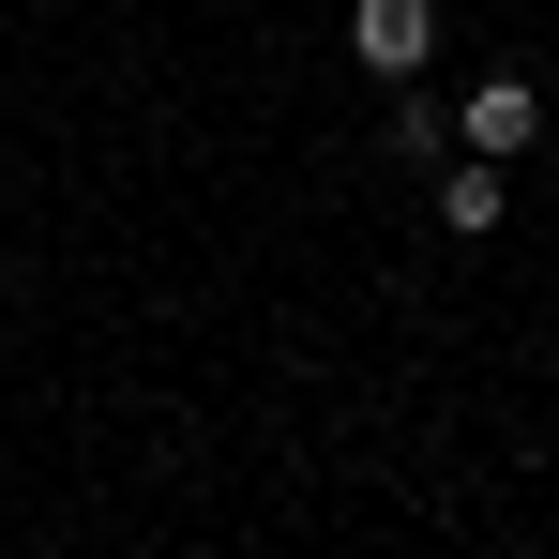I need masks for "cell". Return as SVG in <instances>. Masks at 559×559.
Returning a JSON list of instances; mask_svg holds the SVG:
<instances>
[{"instance_id":"cell-1","label":"cell","mask_w":559,"mask_h":559,"mask_svg":"<svg viewBox=\"0 0 559 559\" xmlns=\"http://www.w3.org/2000/svg\"><path fill=\"white\" fill-rule=\"evenodd\" d=\"M348 61L364 76H424L439 61V0H348Z\"/></svg>"},{"instance_id":"cell-2","label":"cell","mask_w":559,"mask_h":559,"mask_svg":"<svg viewBox=\"0 0 559 559\" xmlns=\"http://www.w3.org/2000/svg\"><path fill=\"white\" fill-rule=\"evenodd\" d=\"M530 136H545V92H530V76H514V61H499V76H484V92L454 106V152H499V167H514V152H530Z\"/></svg>"},{"instance_id":"cell-3","label":"cell","mask_w":559,"mask_h":559,"mask_svg":"<svg viewBox=\"0 0 559 559\" xmlns=\"http://www.w3.org/2000/svg\"><path fill=\"white\" fill-rule=\"evenodd\" d=\"M499 212H514V182H499V152H454V167H439V227H454V242H484Z\"/></svg>"},{"instance_id":"cell-4","label":"cell","mask_w":559,"mask_h":559,"mask_svg":"<svg viewBox=\"0 0 559 559\" xmlns=\"http://www.w3.org/2000/svg\"><path fill=\"white\" fill-rule=\"evenodd\" d=\"M439 152H454V121H439V106L393 76V167H439Z\"/></svg>"}]
</instances>
